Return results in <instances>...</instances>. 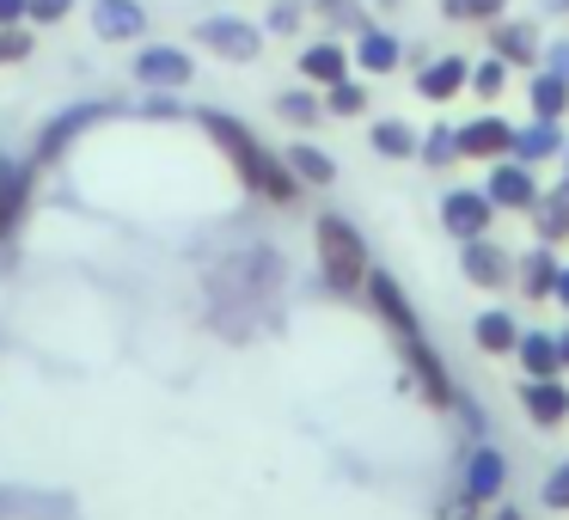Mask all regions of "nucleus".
<instances>
[{
	"instance_id": "f257e3e1",
	"label": "nucleus",
	"mask_w": 569,
	"mask_h": 520,
	"mask_svg": "<svg viewBox=\"0 0 569 520\" xmlns=\"http://www.w3.org/2000/svg\"><path fill=\"white\" fill-rule=\"evenodd\" d=\"M202 129H209V136L227 148V160L239 166V178H246V184L258 190V197H270V202H295V190H300V184H295V166L276 160V153L263 148V141L251 136L246 123H233L227 111H202Z\"/></svg>"
},
{
	"instance_id": "f03ea898",
	"label": "nucleus",
	"mask_w": 569,
	"mask_h": 520,
	"mask_svg": "<svg viewBox=\"0 0 569 520\" xmlns=\"http://www.w3.org/2000/svg\"><path fill=\"white\" fill-rule=\"evenodd\" d=\"M319 258H325V276H331L337 288L368 282V246H361V233L349 221H337V214L319 221Z\"/></svg>"
},
{
	"instance_id": "7ed1b4c3",
	"label": "nucleus",
	"mask_w": 569,
	"mask_h": 520,
	"mask_svg": "<svg viewBox=\"0 0 569 520\" xmlns=\"http://www.w3.org/2000/svg\"><path fill=\"white\" fill-rule=\"evenodd\" d=\"M190 74H197V62H190L184 50H172V43H148V50L136 56L141 87H190Z\"/></svg>"
},
{
	"instance_id": "20e7f679",
	"label": "nucleus",
	"mask_w": 569,
	"mask_h": 520,
	"mask_svg": "<svg viewBox=\"0 0 569 520\" xmlns=\"http://www.w3.org/2000/svg\"><path fill=\"white\" fill-rule=\"evenodd\" d=\"M104 111H111V104H68V111H62V117H56V123L38 136V160H43V166H50V160H62V153H68V141H80V136H87V129L104 117Z\"/></svg>"
},
{
	"instance_id": "39448f33",
	"label": "nucleus",
	"mask_w": 569,
	"mask_h": 520,
	"mask_svg": "<svg viewBox=\"0 0 569 520\" xmlns=\"http://www.w3.org/2000/svg\"><path fill=\"white\" fill-rule=\"evenodd\" d=\"M453 141H459L466 160H502V153H515V129H508L502 117H478V123H466Z\"/></svg>"
},
{
	"instance_id": "423d86ee",
	"label": "nucleus",
	"mask_w": 569,
	"mask_h": 520,
	"mask_svg": "<svg viewBox=\"0 0 569 520\" xmlns=\"http://www.w3.org/2000/svg\"><path fill=\"white\" fill-rule=\"evenodd\" d=\"M202 43H209V50H221L227 62H258L263 31L258 26H239V19H209V26H202Z\"/></svg>"
},
{
	"instance_id": "0eeeda50",
	"label": "nucleus",
	"mask_w": 569,
	"mask_h": 520,
	"mask_svg": "<svg viewBox=\"0 0 569 520\" xmlns=\"http://www.w3.org/2000/svg\"><path fill=\"white\" fill-rule=\"evenodd\" d=\"M441 221H447V233H459V239H483V227H490V197H483V190H453V197L441 202Z\"/></svg>"
},
{
	"instance_id": "6e6552de",
	"label": "nucleus",
	"mask_w": 569,
	"mask_h": 520,
	"mask_svg": "<svg viewBox=\"0 0 569 520\" xmlns=\"http://www.w3.org/2000/svg\"><path fill=\"white\" fill-rule=\"evenodd\" d=\"M141 26H148V13H141L136 0H99V7H92V31L111 38V43L141 38Z\"/></svg>"
},
{
	"instance_id": "1a4fd4ad",
	"label": "nucleus",
	"mask_w": 569,
	"mask_h": 520,
	"mask_svg": "<svg viewBox=\"0 0 569 520\" xmlns=\"http://www.w3.org/2000/svg\"><path fill=\"white\" fill-rule=\"evenodd\" d=\"M490 202H502V209H539V184H532L527 166H496L490 172Z\"/></svg>"
},
{
	"instance_id": "9d476101",
	"label": "nucleus",
	"mask_w": 569,
	"mask_h": 520,
	"mask_svg": "<svg viewBox=\"0 0 569 520\" xmlns=\"http://www.w3.org/2000/svg\"><path fill=\"white\" fill-rule=\"evenodd\" d=\"M520 404H527V417H532V422H545V429L569 417V392H563L557 380H527V392H520Z\"/></svg>"
},
{
	"instance_id": "9b49d317",
	"label": "nucleus",
	"mask_w": 569,
	"mask_h": 520,
	"mask_svg": "<svg viewBox=\"0 0 569 520\" xmlns=\"http://www.w3.org/2000/svg\"><path fill=\"white\" fill-rule=\"evenodd\" d=\"M466 80H471V68L459 62V56H447V62H435V68H422V74H417V92H422V99H453Z\"/></svg>"
},
{
	"instance_id": "f8f14e48",
	"label": "nucleus",
	"mask_w": 569,
	"mask_h": 520,
	"mask_svg": "<svg viewBox=\"0 0 569 520\" xmlns=\"http://www.w3.org/2000/svg\"><path fill=\"white\" fill-rule=\"evenodd\" d=\"M300 74L319 80V87H337V80H349V56L337 50V43H312V50L300 56Z\"/></svg>"
},
{
	"instance_id": "ddd939ff",
	"label": "nucleus",
	"mask_w": 569,
	"mask_h": 520,
	"mask_svg": "<svg viewBox=\"0 0 569 520\" xmlns=\"http://www.w3.org/2000/svg\"><path fill=\"white\" fill-rule=\"evenodd\" d=\"M563 104H569V80L563 74H551V68H545V74H532V111H539L545 123H557V117H563Z\"/></svg>"
},
{
	"instance_id": "4468645a",
	"label": "nucleus",
	"mask_w": 569,
	"mask_h": 520,
	"mask_svg": "<svg viewBox=\"0 0 569 520\" xmlns=\"http://www.w3.org/2000/svg\"><path fill=\"white\" fill-rule=\"evenodd\" d=\"M356 62L368 68V74H392V68H398V38H386V31H361Z\"/></svg>"
},
{
	"instance_id": "2eb2a0df",
	"label": "nucleus",
	"mask_w": 569,
	"mask_h": 520,
	"mask_svg": "<svg viewBox=\"0 0 569 520\" xmlns=\"http://www.w3.org/2000/svg\"><path fill=\"white\" fill-rule=\"evenodd\" d=\"M496 56H502V62L532 68V56H539V38H532V26H502V31H496Z\"/></svg>"
},
{
	"instance_id": "dca6fc26",
	"label": "nucleus",
	"mask_w": 569,
	"mask_h": 520,
	"mask_svg": "<svg viewBox=\"0 0 569 520\" xmlns=\"http://www.w3.org/2000/svg\"><path fill=\"white\" fill-rule=\"evenodd\" d=\"M466 276H471V282H483V288H490V282H502V276H508L502 251H490L483 239H471V246H466Z\"/></svg>"
},
{
	"instance_id": "f3484780",
	"label": "nucleus",
	"mask_w": 569,
	"mask_h": 520,
	"mask_svg": "<svg viewBox=\"0 0 569 520\" xmlns=\"http://www.w3.org/2000/svg\"><path fill=\"white\" fill-rule=\"evenodd\" d=\"M496 483H502V453L478 447V453H471V478H466V490L483 502V496H496Z\"/></svg>"
},
{
	"instance_id": "a211bd4d",
	"label": "nucleus",
	"mask_w": 569,
	"mask_h": 520,
	"mask_svg": "<svg viewBox=\"0 0 569 520\" xmlns=\"http://www.w3.org/2000/svg\"><path fill=\"white\" fill-rule=\"evenodd\" d=\"M520 361H527V373H539V380H551V373L563 368L551 337H520Z\"/></svg>"
},
{
	"instance_id": "6ab92c4d",
	"label": "nucleus",
	"mask_w": 569,
	"mask_h": 520,
	"mask_svg": "<svg viewBox=\"0 0 569 520\" xmlns=\"http://www.w3.org/2000/svg\"><path fill=\"white\" fill-rule=\"evenodd\" d=\"M478 343L496 349V356H502V349H520L515 319H508V312H483V319H478Z\"/></svg>"
},
{
	"instance_id": "aec40b11",
	"label": "nucleus",
	"mask_w": 569,
	"mask_h": 520,
	"mask_svg": "<svg viewBox=\"0 0 569 520\" xmlns=\"http://www.w3.org/2000/svg\"><path fill=\"white\" fill-rule=\"evenodd\" d=\"M545 153H557V123H545L539 117V129H520L515 136V160H545Z\"/></svg>"
},
{
	"instance_id": "412c9836",
	"label": "nucleus",
	"mask_w": 569,
	"mask_h": 520,
	"mask_svg": "<svg viewBox=\"0 0 569 520\" xmlns=\"http://www.w3.org/2000/svg\"><path fill=\"white\" fill-rule=\"evenodd\" d=\"M288 166H295V178H307V184H331L337 166L325 160L319 148H288Z\"/></svg>"
},
{
	"instance_id": "4be33fe9",
	"label": "nucleus",
	"mask_w": 569,
	"mask_h": 520,
	"mask_svg": "<svg viewBox=\"0 0 569 520\" xmlns=\"http://www.w3.org/2000/svg\"><path fill=\"white\" fill-rule=\"evenodd\" d=\"M19 209H26V178L0 166V233H7V227L19 221Z\"/></svg>"
},
{
	"instance_id": "5701e85b",
	"label": "nucleus",
	"mask_w": 569,
	"mask_h": 520,
	"mask_svg": "<svg viewBox=\"0 0 569 520\" xmlns=\"http://www.w3.org/2000/svg\"><path fill=\"white\" fill-rule=\"evenodd\" d=\"M520 282H527V294H551V288H557V263H551V251H532V258L520 263Z\"/></svg>"
},
{
	"instance_id": "b1692460",
	"label": "nucleus",
	"mask_w": 569,
	"mask_h": 520,
	"mask_svg": "<svg viewBox=\"0 0 569 520\" xmlns=\"http://www.w3.org/2000/svg\"><path fill=\"white\" fill-rule=\"evenodd\" d=\"M539 227H545V239H569V190L539 202Z\"/></svg>"
},
{
	"instance_id": "393cba45",
	"label": "nucleus",
	"mask_w": 569,
	"mask_h": 520,
	"mask_svg": "<svg viewBox=\"0 0 569 520\" xmlns=\"http://www.w3.org/2000/svg\"><path fill=\"white\" fill-rule=\"evenodd\" d=\"M508 0H441V13L459 19V26H471V19H502Z\"/></svg>"
},
{
	"instance_id": "a878e982",
	"label": "nucleus",
	"mask_w": 569,
	"mask_h": 520,
	"mask_svg": "<svg viewBox=\"0 0 569 520\" xmlns=\"http://www.w3.org/2000/svg\"><path fill=\"white\" fill-rule=\"evenodd\" d=\"M373 148L392 153V160H405V153H417V136H410L405 123H380V129H373Z\"/></svg>"
},
{
	"instance_id": "bb28decb",
	"label": "nucleus",
	"mask_w": 569,
	"mask_h": 520,
	"mask_svg": "<svg viewBox=\"0 0 569 520\" xmlns=\"http://www.w3.org/2000/svg\"><path fill=\"white\" fill-rule=\"evenodd\" d=\"M356 111H368V92H361L356 80H337L331 87V117H356Z\"/></svg>"
},
{
	"instance_id": "cd10ccee",
	"label": "nucleus",
	"mask_w": 569,
	"mask_h": 520,
	"mask_svg": "<svg viewBox=\"0 0 569 520\" xmlns=\"http://www.w3.org/2000/svg\"><path fill=\"white\" fill-rule=\"evenodd\" d=\"M471 87H478V99H496V92H502V56H490L483 68H471Z\"/></svg>"
},
{
	"instance_id": "c85d7f7f",
	"label": "nucleus",
	"mask_w": 569,
	"mask_h": 520,
	"mask_svg": "<svg viewBox=\"0 0 569 520\" xmlns=\"http://www.w3.org/2000/svg\"><path fill=\"white\" fill-rule=\"evenodd\" d=\"M74 13V0H31V19L38 26H56V19H68Z\"/></svg>"
},
{
	"instance_id": "c756f323",
	"label": "nucleus",
	"mask_w": 569,
	"mask_h": 520,
	"mask_svg": "<svg viewBox=\"0 0 569 520\" xmlns=\"http://www.w3.org/2000/svg\"><path fill=\"white\" fill-rule=\"evenodd\" d=\"M422 153H429V160H435V166H447V160H453V153H459V141H453V136H447V129H435V136H429V141H422Z\"/></svg>"
},
{
	"instance_id": "7c9ffc66",
	"label": "nucleus",
	"mask_w": 569,
	"mask_h": 520,
	"mask_svg": "<svg viewBox=\"0 0 569 520\" xmlns=\"http://www.w3.org/2000/svg\"><path fill=\"white\" fill-rule=\"evenodd\" d=\"M282 117H295V123H312V117H319V104H312L307 92H288V99H282Z\"/></svg>"
},
{
	"instance_id": "2f4dec72",
	"label": "nucleus",
	"mask_w": 569,
	"mask_h": 520,
	"mask_svg": "<svg viewBox=\"0 0 569 520\" xmlns=\"http://www.w3.org/2000/svg\"><path fill=\"white\" fill-rule=\"evenodd\" d=\"M26 50H31V38H26V31H13V26L0 31V62H19Z\"/></svg>"
},
{
	"instance_id": "473e14b6",
	"label": "nucleus",
	"mask_w": 569,
	"mask_h": 520,
	"mask_svg": "<svg viewBox=\"0 0 569 520\" xmlns=\"http://www.w3.org/2000/svg\"><path fill=\"white\" fill-rule=\"evenodd\" d=\"M545 502H551V508H569V466L551 471V483H545Z\"/></svg>"
},
{
	"instance_id": "72a5a7b5",
	"label": "nucleus",
	"mask_w": 569,
	"mask_h": 520,
	"mask_svg": "<svg viewBox=\"0 0 569 520\" xmlns=\"http://www.w3.org/2000/svg\"><path fill=\"white\" fill-rule=\"evenodd\" d=\"M19 19H31V0H0V31L19 26Z\"/></svg>"
},
{
	"instance_id": "f704fd0d",
	"label": "nucleus",
	"mask_w": 569,
	"mask_h": 520,
	"mask_svg": "<svg viewBox=\"0 0 569 520\" xmlns=\"http://www.w3.org/2000/svg\"><path fill=\"white\" fill-rule=\"evenodd\" d=\"M295 19H300L295 7H276V13H270V31H295Z\"/></svg>"
},
{
	"instance_id": "c9c22d12",
	"label": "nucleus",
	"mask_w": 569,
	"mask_h": 520,
	"mask_svg": "<svg viewBox=\"0 0 569 520\" xmlns=\"http://www.w3.org/2000/svg\"><path fill=\"white\" fill-rule=\"evenodd\" d=\"M551 74L569 80V43H557V50H551Z\"/></svg>"
},
{
	"instance_id": "e433bc0d",
	"label": "nucleus",
	"mask_w": 569,
	"mask_h": 520,
	"mask_svg": "<svg viewBox=\"0 0 569 520\" xmlns=\"http://www.w3.org/2000/svg\"><path fill=\"white\" fill-rule=\"evenodd\" d=\"M551 294H557V300H563V307H569V270H557V288H551Z\"/></svg>"
},
{
	"instance_id": "4c0bfd02",
	"label": "nucleus",
	"mask_w": 569,
	"mask_h": 520,
	"mask_svg": "<svg viewBox=\"0 0 569 520\" xmlns=\"http://www.w3.org/2000/svg\"><path fill=\"white\" fill-rule=\"evenodd\" d=\"M557 356H563V361H569V337H563V343H557Z\"/></svg>"
},
{
	"instance_id": "58836bf2",
	"label": "nucleus",
	"mask_w": 569,
	"mask_h": 520,
	"mask_svg": "<svg viewBox=\"0 0 569 520\" xmlns=\"http://www.w3.org/2000/svg\"><path fill=\"white\" fill-rule=\"evenodd\" d=\"M502 520H515V514H502Z\"/></svg>"
}]
</instances>
